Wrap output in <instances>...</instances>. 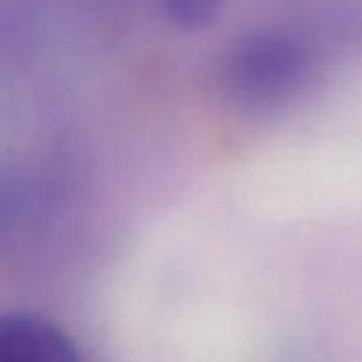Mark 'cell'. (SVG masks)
<instances>
[{"label": "cell", "mask_w": 362, "mask_h": 362, "mask_svg": "<svg viewBox=\"0 0 362 362\" xmlns=\"http://www.w3.org/2000/svg\"><path fill=\"white\" fill-rule=\"evenodd\" d=\"M161 6L168 20L177 27L197 30L214 21L223 0H161Z\"/></svg>", "instance_id": "3"}, {"label": "cell", "mask_w": 362, "mask_h": 362, "mask_svg": "<svg viewBox=\"0 0 362 362\" xmlns=\"http://www.w3.org/2000/svg\"><path fill=\"white\" fill-rule=\"evenodd\" d=\"M304 73L306 52L299 42L281 34H255L232 52L226 80L240 105L267 108L292 94Z\"/></svg>", "instance_id": "1"}, {"label": "cell", "mask_w": 362, "mask_h": 362, "mask_svg": "<svg viewBox=\"0 0 362 362\" xmlns=\"http://www.w3.org/2000/svg\"><path fill=\"white\" fill-rule=\"evenodd\" d=\"M0 362H80L66 332L32 313H9L0 322Z\"/></svg>", "instance_id": "2"}]
</instances>
